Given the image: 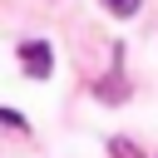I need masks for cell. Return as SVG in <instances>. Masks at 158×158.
Segmentation results:
<instances>
[{
  "instance_id": "277c9868",
  "label": "cell",
  "mask_w": 158,
  "mask_h": 158,
  "mask_svg": "<svg viewBox=\"0 0 158 158\" xmlns=\"http://www.w3.org/2000/svg\"><path fill=\"white\" fill-rule=\"evenodd\" d=\"M114 158H138V148L133 143H114Z\"/></svg>"
},
{
  "instance_id": "6da1fadb",
  "label": "cell",
  "mask_w": 158,
  "mask_h": 158,
  "mask_svg": "<svg viewBox=\"0 0 158 158\" xmlns=\"http://www.w3.org/2000/svg\"><path fill=\"white\" fill-rule=\"evenodd\" d=\"M20 64H25V74L44 79V74L54 69V49H49L44 40H25V44H20Z\"/></svg>"
},
{
  "instance_id": "7a4b0ae2",
  "label": "cell",
  "mask_w": 158,
  "mask_h": 158,
  "mask_svg": "<svg viewBox=\"0 0 158 158\" xmlns=\"http://www.w3.org/2000/svg\"><path fill=\"white\" fill-rule=\"evenodd\" d=\"M104 5H109L114 15H133V10H138V0H104Z\"/></svg>"
},
{
  "instance_id": "3957f363",
  "label": "cell",
  "mask_w": 158,
  "mask_h": 158,
  "mask_svg": "<svg viewBox=\"0 0 158 158\" xmlns=\"http://www.w3.org/2000/svg\"><path fill=\"white\" fill-rule=\"evenodd\" d=\"M0 123H10V128H25V118H20L15 109H0Z\"/></svg>"
}]
</instances>
